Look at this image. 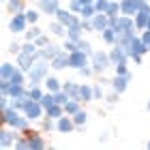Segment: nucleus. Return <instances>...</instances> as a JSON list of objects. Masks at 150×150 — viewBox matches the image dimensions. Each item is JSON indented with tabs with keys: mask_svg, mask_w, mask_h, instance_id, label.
Here are the masks:
<instances>
[{
	"mask_svg": "<svg viewBox=\"0 0 150 150\" xmlns=\"http://www.w3.org/2000/svg\"><path fill=\"white\" fill-rule=\"evenodd\" d=\"M2 125L24 133L26 129H28V125H30V118L24 112L15 110V107H6V110H2Z\"/></svg>",
	"mask_w": 150,
	"mask_h": 150,
	"instance_id": "nucleus-1",
	"label": "nucleus"
},
{
	"mask_svg": "<svg viewBox=\"0 0 150 150\" xmlns=\"http://www.w3.org/2000/svg\"><path fill=\"white\" fill-rule=\"evenodd\" d=\"M50 69H52V64L47 62V60H37L35 67L28 71V81H30V86H41V81H45V77L50 75Z\"/></svg>",
	"mask_w": 150,
	"mask_h": 150,
	"instance_id": "nucleus-2",
	"label": "nucleus"
},
{
	"mask_svg": "<svg viewBox=\"0 0 150 150\" xmlns=\"http://www.w3.org/2000/svg\"><path fill=\"white\" fill-rule=\"evenodd\" d=\"M90 67H92V71L94 73H103L105 69H110L112 64V58H110V52H92V56H90Z\"/></svg>",
	"mask_w": 150,
	"mask_h": 150,
	"instance_id": "nucleus-3",
	"label": "nucleus"
},
{
	"mask_svg": "<svg viewBox=\"0 0 150 150\" xmlns=\"http://www.w3.org/2000/svg\"><path fill=\"white\" fill-rule=\"evenodd\" d=\"M110 26L116 28V32H129V30H137L135 28V17L131 15H120L118 17H110Z\"/></svg>",
	"mask_w": 150,
	"mask_h": 150,
	"instance_id": "nucleus-4",
	"label": "nucleus"
},
{
	"mask_svg": "<svg viewBox=\"0 0 150 150\" xmlns=\"http://www.w3.org/2000/svg\"><path fill=\"white\" fill-rule=\"evenodd\" d=\"M24 114L28 116L30 120H41L45 116V107L41 105V101L28 99V101H26V107H24Z\"/></svg>",
	"mask_w": 150,
	"mask_h": 150,
	"instance_id": "nucleus-5",
	"label": "nucleus"
},
{
	"mask_svg": "<svg viewBox=\"0 0 150 150\" xmlns=\"http://www.w3.org/2000/svg\"><path fill=\"white\" fill-rule=\"evenodd\" d=\"M86 64H90V56H88L86 52H81V50H75L69 54V69H81V67H86Z\"/></svg>",
	"mask_w": 150,
	"mask_h": 150,
	"instance_id": "nucleus-6",
	"label": "nucleus"
},
{
	"mask_svg": "<svg viewBox=\"0 0 150 150\" xmlns=\"http://www.w3.org/2000/svg\"><path fill=\"white\" fill-rule=\"evenodd\" d=\"M9 30L15 32V35H24L28 30V19H26V13H15L13 19L9 22Z\"/></svg>",
	"mask_w": 150,
	"mask_h": 150,
	"instance_id": "nucleus-7",
	"label": "nucleus"
},
{
	"mask_svg": "<svg viewBox=\"0 0 150 150\" xmlns=\"http://www.w3.org/2000/svg\"><path fill=\"white\" fill-rule=\"evenodd\" d=\"M24 135L28 137V150H43V148H47V142H45V137L41 133H35V131H30V129H26Z\"/></svg>",
	"mask_w": 150,
	"mask_h": 150,
	"instance_id": "nucleus-8",
	"label": "nucleus"
},
{
	"mask_svg": "<svg viewBox=\"0 0 150 150\" xmlns=\"http://www.w3.org/2000/svg\"><path fill=\"white\" fill-rule=\"evenodd\" d=\"M17 137H19V135H17L15 129H11V127L4 125V129L0 131V146H2V148H13V144H15Z\"/></svg>",
	"mask_w": 150,
	"mask_h": 150,
	"instance_id": "nucleus-9",
	"label": "nucleus"
},
{
	"mask_svg": "<svg viewBox=\"0 0 150 150\" xmlns=\"http://www.w3.org/2000/svg\"><path fill=\"white\" fill-rule=\"evenodd\" d=\"M37 60H41V58H39V56H32V54H26V52H19V54H17V67H19L24 73H28L32 67H35Z\"/></svg>",
	"mask_w": 150,
	"mask_h": 150,
	"instance_id": "nucleus-10",
	"label": "nucleus"
},
{
	"mask_svg": "<svg viewBox=\"0 0 150 150\" xmlns=\"http://www.w3.org/2000/svg\"><path fill=\"white\" fill-rule=\"evenodd\" d=\"M127 52H129V58H133V56H144V54L150 52V50H148V45L144 43V41H142V37H135Z\"/></svg>",
	"mask_w": 150,
	"mask_h": 150,
	"instance_id": "nucleus-11",
	"label": "nucleus"
},
{
	"mask_svg": "<svg viewBox=\"0 0 150 150\" xmlns=\"http://www.w3.org/2000/svg\"><path fill=\"white\" fill-rule=\"evenodd\" d=\"M129 81H131V75H114L112 77V90L122 94L129 88Z\"/></svg>",
	"mask_w": 150,
	"mask_h": 150,
	"instance_id": "nucleus-12",
	"label": "nucleus"
},
{
	"mask_svg": "<svg viewBox=\"0 0 150 150\" xmlns=\"http://www.w3.org/2000/svg\"><path fill=\"white\" fill-rule=\"evenodd\" d=\"M110 58H112V64L127 62V60H129V52L125 50V47H120V45H114L110 50Z\"/></svg>",
	"mask_w": 150,
	"mask_h": 150,
	"instance_id": "nucleus-13",
	"label": "nucleus"
},
{
	"mask_svg": "<svg viewBox=\"0 0 150 150\" xmlns=\"http://www.w3.org/2000/svg\"><path fill=\"white\" fill-rule=\"evenodd\" d=\"M92 26H94V32H103L107 26H110V15L107 13H94V17H92Z\"/></svg>",
	"mask_w": 150,
	"mask_h": 150,
	"instance_id": "nucleus-14",
	"label": "nucleus"
},
{
	"mask_svg": "<svg viewBox=\"0 0 150 150\" xmlns=\"http://www.w3.org/2000/svg\"><path fill=\"white\" fill-rule=\"evenodd\" d=\"M56 125H58V131L60 133H71V131H75V122H73V118L69 114H64V116H60V118L56 120Z\"/></svg>",
	"mask_w": 150,
	"mask_h": 150,
	"instance_id": "nucleus-15",
	"label": "nucleus"
},
{
	"mask_svg": "<svg viewBox=\"0 0 150 150\" xmlns=\"http://www.w3.org/2000/svg\"><path fill=\"white\" fill-rule=\"evenodd\" d=\"M120 11L122 15L135 17V13L139 11V0H120Z\"/></svg>",
	"mask_w": 150,
	"mask_h": 150,
	"instance_id": "nucleus-16",
	"label": "nucleus"
},
{
	"mask_svg": "<svg viewBox=\"0 0 150 150\" xmlns=\"http://www.w3.org/2000/svg\"><path fill=\"white\" fill-rule=\"evenodd\" d=\"M50 64H52V69H56V71L69 69V54H67V52L62 50L56 58H52V60H50Z\"/></svg>",
	"mask_w": 150,
	"mask_h": 150,
	"instance_id": "nucleus-17",
	"label": "nucleus"
},
{
	"mask_svg": "<svg viewBox=\"0 0 150 150\" xmlns=\"http://www.w3.org/2000/svg\"><path fill=\"white\" fill-rule=\"evenodd\" d=\"M60 52H62V50H60L58 45H54V43H50V45H45V47H41V50H39L41 58H43V60H47V62H50L52 58H56Z\"/></svg>",
	"mask_w": 150,
	"mask_h": 150,
	"instance_id": "nucleus-18",
	"label": "nucleus"
},
{
	"mask_svg": "<svg viewBox=\"0 0 150 150\" xmlns=\"http://www.w3.org/2000/svg\"><path fill=\"white\" fill-rule=\"evenodd\" d=\"M39 6H41L43 13H47V15H56V11L60 9L58 0H43V2H39Z\"/></svg>",
	"mask_w": 150,
	"mask_h": 150,
	"instance_id": "nucleus-19",
	"label": "nucleus"
},
{
	"mask_svg": "<svg viewBox=\"0 0 150 150\" xmlns=\"http://www.w3.org/2000/svg\"><path fill=\"white\" fill-rule=\"evenodd\" d=\"M148 17H150V13L139 9L137 13H135V28H137V30H146V26H148Z\"/></svg>",
	"mask_w": 150,
	"mask_h": 150,
	"instance_id": "nucleus-20",
	"label": "nucleus"
},
{
	"mask_svg": "<svg viewBox=\"0 0 150 150\" xmlns=\"http://www.w3.org/2000/svg\"><path fill=\"white\" fill-rule=\"evenodd\" d=\"M79 99L88 103V101H94V90L90 84H79Z\"/></svg>",
	"mask_w": 150,
	"mask_h": 150,
	"instance_id": "nucleus-21",
	"label": "nucleus"
},
{
	"mask_svg": "<svg viewBox=\"0 0 150 150\" xmlns=\"http://www.w3.org/2000/svg\"><path fill=\"white\" fill-rule=\"evenodd\" d=\"M45 116H47V118H54V120H58L60 116H64V105H60V103H54L52 107H47V110H45Z\"/></svg>",
	"mask_w": 150,
	"mask_h": 150,
	"instance_id": "nucleus-22",
	"label": "nucleus"
},
{
	"mask_svg": "<svg viewBox=\"0 0 150 150\" xmlns=\"http://www.w3.org/2000/svg\"><path fill=\"white\" fill-rule=\"evenodd\" d=\"M43 84H45V90H47V92H58V90H62V84H60L54 75H47Z\"/></svg>",
	"mask_w": 150,
	"mask_h": 150,
	"instance_id": "nucleus-23",
	"label": "nucleus"
},
{
	"mask_svg": "<svg viewBox=\"0 0 150 150\" xmlns=\"http://www.w3.org/2000/svg\"><path fill=\"white\" fill-rule=\"evenodd\" d=\"M101 39L105 41L107 45H116V39H118V32H116V28H112V26H107V28L101 32Z\"/></svg>",
	"mask_w": 150,
	"mask_h": 150,
	"instance_id": "nucleus-24",
	"label": "nucleus"
},
{
	"mask_svg": "<svg viewBox=\"0 0 150 150\" xmlns=\"http://www.w3.org/2000/svg\"><path fill=\"white\" fill-rule=\"evenodd\" d=\"M81 32H84V28H81V22L75 24V26H69V28H67V39H71V41H75V43H77V41L81 39Z\"/></svg>",
	"mask_w": 150,
	"mask_h": 150,
	"instance_id": "nucleus-25",
	"label": "nucleus"
},
{
	"mask_svg": "<svg viewBox=\"0 0 150 150\" xmlns=\"http://www.w3.org/2000/svg\"><path fill=\"white\" fill-rule=\"evenodd\" d=\"M62 90L64 92H69V97L71 99H79V84H75V81H64V84H62ZM81 101V99H79Z\"/></svg>",
	"mask_w": 150,
	"mask_h": 150,
	"instance_id": "nucleus-26",
	"label": "nucleus"
},
{
	"mask_svg": "<svg viewBox=\"0 0 150 150\" xmlns=\"http://www.w3.org/2000/svg\"><path fill=\"white\" fill-rule=\"evenodd\" d=\"M81 110V101L79 99H69L64 103V114H69V116H73V114H77Z\"/></svg>",
	"mask_w": 150,
	"mask_h": 150,
	"instance_id": "nucleus-27",
	"label": "nucleus"
},
{
	"mask_svg": "<svg viewBox=\"0 0 150 150\" xmlns=\"http://www.w3.org/2000/svg\"><path fill=\"white\" fill-rule=\"evenodd\" d=\"M17 69H19V67L11 64V62H4L2 67H0V79H11V77H13V73H15Z\"/></svg>",
	"mask_w": 150,
	"mask_h": 150,
	"instance_id": "nucleus-28",
	"label": "nucleus"
},
{
	"mask_svg": "<svg viewBox=\"0 0 150 150\" xmlns=\"http://www.w3.org/2000/svg\"><path fill=\"white\" fill-rule=\"evenodd\" d=\"M50 32H52L54 37H67V26H64L62 22H58V19H56V22L50 24Z\"/></svg>",
	"mask_w": 150,
	"mask_h": 150,
	"instance_id": "nucleus-29",
	"label": "nucleus"
},
{
	"mask_svg": "<svg viewBox=\"0 0 150 150\" xmlns=\"http://www.w3.org/2000/svg\"><path fill=\"white\" fill-rule=\"evenodd\" d=\"M71 118H73V122H75V127H77L79 131H81V129L86 127V122H88V114H86L84 110H79L77 114H73Z\"/></svg>",
	"mask_w": 150,
	"mask_h": 150,
	"instance_id": "nucleus-30",
	"label": "nucleus"
},
{
	"mask_svg": "<svg viewBox=\"0 0 150 150\" xmlns=\"http://www.w3.org/2000/svg\"><path fill=\"white\" fill-rule=\"evenodd\" d=\"M9 97H11V99H15V97H26L24 84H11V86H9Z\"/></svg>",
	"mask_w": 150,
	"mask_h": 150,
	"instance_id": "nucleus-31",
	"label": "nucleus"
},
{
	"mask_svg": "<svg viewBox=\"0 0 150 150\" xmlns=\"http://www.w3.org/2000/svg\"><path fill=\"white\" fill-rule=\"evenodd\" d=\"M6 6H9V11L15 15V13H24V0H6Z\"/></svg>",
	"mask_w": 150,
	"mask_h": 150,
	"instance_id": "nucleus-32",
	"label": "nucleus"
},
{
	"mask_svg": "<svg viewBox=\"0 0 150 150\" xmlns=\"http://www.w3.org/2000/svg\"><path fill=\"white\" fill-rule=\"evenodd\" d=\"M97 9H94V4H81V11H79V17L81 19H92Z\"/></svg>",
	"mask_w": 150,
	"mask_h": 150,
	"instance_id": "nucleus-33",
	"label": "nucleus"
},
{
	"mask_svg": "<svg viewBox=\"0 0 150 150\" xmlns=\"http://www.w3.org/2000/svg\"><path fill=\"white\" fill-rule=\"evenodd\" d=\"M39 35H43V30H41V28H39L37 24H32L30 28H28V30L24 32V37H26V41H35V39H37Z\"/></svg>",
	"mask_w": 150,
	"mask_h": 150,
	"instance_id": "nucleus-34",
	"label": "nucleus"
},
{
	"mask_svg": "<svg viewBox=\"0 0 150 150\" xmlns=\"http://www.w3.org/2000/svg\"><path fill=\"white\" fill-rule=\"evenodd\" d=\"M43 90H41V88L39 86H30L28 88V90H26V97H28V99H35V101H41V99H43Z\"/></svg>",
	"mask_w": 150,
	"mask_h": 150,
	"instance_id": "nucleus-35",
	"label": "nucleus"
},
{
	"mask_svg": "<svg viewBox=\"0 0 150 150\" xmlns=\"http://www.w3.org/2000/svg\"><path fill=\"white\" fill-rule=\"evenodd\" d=\"M105 13H107V15H110V17H118L120 13H122V11H120V0H112Z\"/></svg>",
	"mask_w": 150,
	"mask_h": 150,
	"instance_id": "nucleus-36",
	"label": "nucleus"
},
{
	"mask_svg": "<svg viewBox=\"0 0 150 150\" xmlns=\"http://www.w3.org/2000/svg\"><path fill=\"white\" fill-rule=\"evenodd\" d=\"M26 77H28V73L17 69L15 73H13V77H11V84H26Z\"/></svg>",
	"mask_w": 150,
	"mask_h": 150,
	"instance_id": "nucleus-37",
	"label": "nucleus"
},
{
	"mask_svg": "<svg viewBox=\"0 0 150 150\" xmlns=\"http://www.w3.org/2000/svg\"><path fill=\"white\" fill-rule=\"evenodd\" d=\"M54 103H56V94H54V92H45V94H43V99H41V105H43L45 110H47V107H52Z\"/></svg>",
	"mask_w": 150,
	"mask_h": 150,
	"instance_id": "nucleus-38",
	"label": "nucleus"
},
{
	"mask_svg": "<svg viewBox=\"0 0 150 150\" xmlns=\"http://www.w3.org/2000/svg\"><path fill=\"white\" fill-rule=\"evenodd\" d=\"M24 13H26V19H28V24H30V26H32V24H37V22H39V17H41L37 9H26Z\"/></svg>",
	"mask_w": 150,
	"mask_h": 150,
	"instance_id": "nucleus-39",
	"label": "nucleus"
},
{
	"mask_svg": "<svg viewBox=\"0 0 150 150\" xmlns=\"http://www.w3.org/2000/svg\"><path fill=\"white\" fill-rule=\"evenodd\" d=\"M13 148L15 150H28V137H26V135H19L15 139V144H13Z\"/></svg>",
	"mask_w": 150,
	"mask_h": 150,
	"instance_id": "nucleus-40",
	"label": "nucleus"
},
{
	"mask_svg": "<svg viewBox=\"0 0 150 150\" xmlns=\"http://www.w3.org/2000/svg\"><path fill=\"white\" fill-rule=\"evenodd\" d=\"M43 131H58V125H56V120L54 118H43Z\"/></svg>",
	"mask_w": 150,
	"mask_h": 150,
	"instance_id": "nucleus-41",
	"label": "nucleus"
},
{
	"mask_svg": "<svg viewBox=\"0 0 150 150\" xmlns=\"http://www.w3.org/2000/svg\"><path fill=\"white\" fill-rule=\"evenodd\" d=\"M77 50H81V52H86L88 56H92V45L88 43V41H84V37H81V39L77 41Z\"/></svg>",
	"mask_w": 150,
	"mask_h": 150,
	"instance_id": "nucleus-42",
	"label": "nucleus"
},
{
	"mask_svg": "<svg viewBox=\"0 0 150 150\" xmlns=\"http://www.w3.org/2000/svg\"><path fill=\"white\" fill-rule=\"evenodd\" d=\"M112 0H94V9H97L99 13H105L107 11V6H110Z\"/></svg>",
	"mask_w": 150,
	"mask_h": 150,
	"instance_id": "nucleus-43",
	"label": "nucleus"
},
{
	"mask_svg": "<svg viewBox=\"0 0 150 150\" xmlns=\"http://www.w3.org/2000/svg\"><path fill=\"white\" fill-rule=\"evenodd\" d=\"M92 90H94V101H101V99L105 97V92H103V84H101V81L92 86Z\"/></svg>",
	"mask_w": 150,
	"mask_h": 150,
	"instance_id": "nucleus-44",
	"label": "nucleus"
},
{
	"mask_svg": "<svg viewBox=\"0 0 150 150\" xmlns=\"http://www.w3.org/2000/svg\"><path fill=\"white\" fill-rule=\"evenodd\" d=\"M54 94H56V103H60V105H64L67 101L71 99L69 92H64V90H58V92H54Z\"/></svg>",
	"mask_w": 150,
	"mask_h": 150,
	"instance_id": "nucleus-45",
	"label": "nucleus"
},
{
	"mask_svg": "<svg viewBox=\"0 0 150 150\" xmlns=\"http://www.w3.org/2000/svg\"><path fill=\"white\" fill-rule=\"evenodd\" d=\"M114 71H116V75H131V73H129V69H127V62L114 64Z\"/></svg>",
	"mask_w": 150,
	"mask_h": 150,
	"instance_id": "nucleus-46",
	"label": "nucleus"
},
{
	"mask_svg": "<svg viewBox=\"0 0 150 150\" xmlns=\"http://www.w3.org/2000/svg\"><path fill=\"white\" fill-rule=\"evenodd\" d=\"M62 50H64L67 54H71V52L77 50V43H75V41H71V39H67V41H64V45H62Z\"/></svg>",
	"mask_w": 150,
	"mask_h": 150,
	"instance_id": "nucleus-47",
	"label": "nucleus"
},
{
	"mask_svg": "<svg viewBox=\"0 0 150 150\" xmlns=\"http://www.w3.org/2000/svg\"><path fill=\"white\" fill-rule=\"evenodd\" d=\"M35 43L39 45V50H41V47H45V45H50V39H47V35H39V37L35 39Z\"/></svg>",
	"mask_w": 150,
	"mask_h": 150,
	"instance_id": "nucleus-48",
	"label": "nucleus"
},
{
	"mask_svg": "<svg viewBox=\"0 0 150 150\" xmlns=\"http://www.w3.org/2000/svg\"><path fill=\"white\" fill-rule=\"evenodd\" d=\"M9 86L11 79H0V94H9Z\"/></svg>",
	"mask_w": 150,
	"mask_h": 150,
	"instance_id": "nucleus-49",
	"label": "nucleus"
},
{
	"mask_svg": "<svg viewBox=\"0 0 150 150\" xmlns=\"http://www.w3.org/2000/svg\"><path fill=\"white\" fill-rule=\"evenodd\" d=\"M81 28H84V32H94L92 19H81Z\"/></svg>",
	"mask_w": 150,
	"mask_h": 150,
	"instance_id": "nucleus-50",
	"label": "nucleus"
},
{
	"mask_svg": "<svg viewBox=\"0 0 150 150\" xmlns=\"http://www.w3.org/2000/svg\"><path fill=\"white\" fill-rule=\"evenodd\" d=\"M69 9H71L73 13H77V15H79V11H81V2H79V0H71V2H69Z\"/></svg>",
	"mask_w": 150,
	"mask_h": 150,
	"instance_id": "nucleus-51",
	"label": "nucleus"
},
{
	"mask_svg": "<svg viewBox=\"0 0 150 150\" xmlns=\"http://www.w3.org/2000/svg\"><path fill=\"white\" fill-rule=\"evenodd\" d=\"M92 73H94V71H92L90 64H86V67H81V69H79V75H81V77H90Z\"/></svg>",
	"mask_w": 150,
	"mask_h": 150,
	"instance_id": "nucleus-52",
	"label": "nucleus"
},
{
	"mask_svg": "<svg viewBox=\"0 0 150 150\" xmlns=\"http://www.w3.org/2000/svg\"><path fill=\"white\" fill-rule=\"evenodd\" d=\"M9 52H11V54H15V56H17V54L22 52V45H19V43H11V45H9Z\"/></svg>",
	"mask_w": 150,
	"mask_h": 150,
	"instance_id": "nucleus-53",
	"label": "nucleus"
},
{
	"mask_svg": "<svg viewBox=\"0 0 150 150\" xmlns=\"http://www.w3.org/2000/svg\"><path fill=\"white\" fill-rule=\"evenodd\" d=\"M142 41L148 45V50H150V30H142Z\"/></svg>",
	"mask_w": 150,
	"mask_h": 150,
	"instance_id": "nucleus-54",
	"label": "nucleus"
},
{
	"mask_svg": "<svg viewBox=\"0 0 150 150\" xmlns=\"http://www.w3.org/2000/svg\"><path fill=\"white\" fill-rule=\"evenodd\" d=\"M105 101H107V103H116V101H118V92H116V90H112V94H107V97H105Z\"/></svg>",
	"mask_w": 150,
	"mask_h": 150,
	"instance_id": "nucleus-55",
	"label": "nucleus"
},
{
	"mask_svg": "<svg viewBox=\"0 0 150 150\" xmlns=\"http://www.w3.org/2000/svg\"><path fill=\"white\" fill-rule=\"evenodd\" d=\"M81 4H94V0H79Z\"/></svg>",
	"mask_w": 150,
	"mask_h": 150,
	"instance_id": "nucleus-56",
	"label": "nucleus"
},
{
	"mask_svg": "<svg viewBox=\"0 0 150 150\" xmlns=\"http://www.w3.org/2000/svg\"><path fill=\"white\" fill-rule=\"evenodd\" d=\"M146 30H150V17H148V26H146Z\"/></svg>",
	"mask_w": 150,
	"mask_h": 150,
	"instance_id": "nucleus-57",
	"label": "nucleus"
},
{
	"mask_svg": "<svg viewBox=\"0 0 150 150\" xmlns=\"http://www.w3.org/2000/svg\"><path fill=\"white\" fill-rule=\"evenodd\" d=\"M146 107H148V110H150V101H148V103H146Z\"/></svg>",
	"mask_w": 150,
	"mask_h": 150,
	"instance_id": "nucleus-58",
	"label": "nucleus"
},
{
	"mask_svg": "<svg viewBox=\"0 0 150 150\" xmlns=\"http://www.w3.org/2000/svg\"><path fill=\"white\" fill-rule=\"evenodd\" d=\"M146 146H148V148H150V142H148V144H146Z\"/></svg>",
	"mask_w": 150,
	"mask_h": 150,
	"instance_id": "nucleus-59",
	"label": "nucleus"
},
{
	"mask_svg": "<svg viewBox=\"0 0 150 150\" xmlns=\"http://www.w3.org/2000/svg\"><path fill=\"white\" fill-rule=\"evenodd\" d=\"M2 2H6V0H2Z\"/></svg>",
	"mask_w": 150,
	"mask_h": 150,
	"instance_id": "nucleus-60",
	"label": "nucleus"
}]
</instances>
